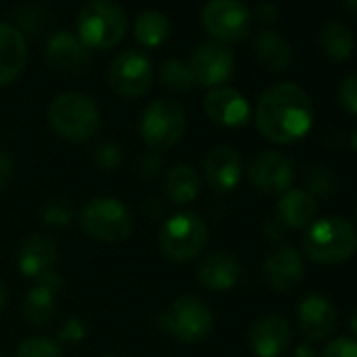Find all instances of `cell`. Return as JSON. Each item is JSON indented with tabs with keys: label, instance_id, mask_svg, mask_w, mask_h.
Returning a JSON list of instances; mask_svg holds the SVG:
<instances>
[{
	"label": "cell",
	"instance_id": "6da1fadb",
	"mask_svg": "<svg viewBox=\"0 0 357 357\" xmlns=\"http://www.w3.org/2000/svg\"><path fill=\"white\" fill-rule=\"evenodd\" d=\"M255 120L259 132L271 143H294L309 132L313 124V105L298 84L280 82L261 95Z\"/></svg>",
	"mask_w": 357,
	"mask_h": 357
},
{
	"label": "cell",
	"instance_id": "7a4b0ae2",
	"mask_svg": "<svg viewBox=\"0 0 357 357\" xmlns=\"http://www.w3.org/2000/svg\"><path fill=\"white\" fill-rule=\"evenodd\" d=\"M307 257L321 265L351 259L357 250V229L342 217H326L307 227L303 238Z\"/></svg>",
	"mask_w": 357,
	"mask_h": 357
},
{
	"label": "cell",
	"instance_id": "3957f363",
	"mask_svg": "<svg viewBox=\"0 0 357 357\" xmlns=\"http://www.w3.org/2000/svg\"><path fill=\"white\" fill-rule=\"evenodd\" d=\"M49 122L61 139L80 143L99 130L101 114L91 97L82 93H63L51 103Z\"/></svg>",
	"mask_w": 357,
	"mask_h": 357
},
{
	"label": "cell",
	"instance_id": "277c9868",
	"mask_svg": "<svg viewBox=\"0 0 357 357\" xmlns=\"http://www.w3.org/2000/svg\"><path fill=\"white\" fill-rule=\"evenodd\" d=\"M126 32V15L112 0H91L78 15V38L86 49H112Z\"/></svg>",
	"mask_w": 357,
	"mask_h": 357
},
{
	"label": "cell",
	"instance_id": "5b68a950",
	"mask_svg": "<svg viewBox=\"0 0 357 357\" xmlns=\"http://www.w3.org/2000/svg\"><path fill=\"white\" fill-rule=\"evenodd\" d=\"M208 242V227L196 213H178L170 217L160 229V250L166 259L176 263L194 261Z\"/></svg>",
	"mask_w": 357,
	"mask_h": 357
},
{
	"label": "cell",
	"instance_id": "8992f818",
	"mask_svg": "<svg viewBox=\"0 0 357 357\" xmlns=\"http://www.w3.org/2000/svg\"><path fill=\"white\" fill-rule=\"evenodd\" d=\"M82 229L101 242H122L132 234V215L116 198H95L80 211Z\"/></svg>",
	"mask_w": 357,
	"mask_h": 357
},
{
	"label": "cell",
	"instance_id": "52a82bcc",
	"mask_svg": "<svg viewBox=\"0 0 357 357\" xmlns=\"http://www.w3.org/2000/svg\"><path fill=\"white\" fill-rule=\"evenodd\" d=\"M145 145L153 151L168 149L181 141L185 132V114L174 101L160 99L147 105L139 124Z\"/></svg>",
	"mask_w": 357,
	"mask_h": 357
},
{
	"label": "cell",
	"instance_id": "ba28073f",
	"mask_svg": "<svg viewBox=\"0 0 357 357\" xmlns=\"http://www.w3.org/2000/svg\"><path fill=\"white\" fill-rule=\"evenodd\" d=\"M162 321L164 328L181 342H200L213 330V313L208 305L194 294L178 296Z\"/></svg>",
	"mask_w": 357,
	"mask_h": 357
},
{
	"label": "cell",
	"instance_id": "9c48e42d",
	"mask_svg": "<svg viewBox=\"0 0 357 357\" xmlns=\"http://www.w3.org/2000/svg\"><path fill=\"white\" fill-rule=\"evenodd\" d=\"M202 24L217 43H238L250 32L252 13L238 0H211L202 11Z\"/></svg>",
	"mask_w": 357,
	"mask_h": 357
},
{
	"label": "cell",
	"instance_id": "30bf717a",
	"mask_svg": "<svg viewBox=\"0 0 357 357\" xmlns=\"http://www.w3.org/2000/svg\"><path fill=\"white\" fill-rule=\"evenodd\" d=\"M109 86L116 95L126 99L143 97L153 80L151 63L145 55L137 51H124L114 57L107 72Z\"/></svg>",
	"mask_w": 357,
	"mask_h": 357
},
{
	"label": "cell",
	"instance_id": "8fae6325",
	"mask_svg": "<svg viewBox=\"0 0 357 357\" xmlns=\"http://www.w3.org/2000/svg\"><path fill=\"white\" fill-rule=\"evenodd\" d=\"M248 178L257 192L282 196L294 181V166L280 151H261L248 166Z\"/></svg>",
	"mask_w": 357,
	"mask_h": 357
},
{
	"label": "cell",
	"instance_id": "7c38bea8",
	"mask_svg": "<svg viewBox=\"0 0 357 357\" xmlns=\"http://www.w3.org/2000/svg\"><path fill=\"white\" fill-rule=\"evenodd\" d=\"M190 68L196 84L221 86L234 74V55L223 43L206 40L196 47Z\"/></svg>",
	"mask_w": 357,
	"mask_h": 357
},
{
	"label": "cell",
	"instance_id": "4fadbf2b",
	"mask_svg": "<svg viewBox=\"0 0 357 357\" xmlns=\"http://www.w3.org/2000/svg\"><path fill=\"white\" fill-rule=\"evenodd\" d=\"M204 112L206 116L227 128L244 126L250 118V105L244 95L229 86H215L204 97Z\"/></svg>",
	"mask_w": 357,
	"mask_h": 357
},
{
	"label": "cell",
	"instance_id": "5bb4252c",
	"mask_svg": "<svg viewBox=\"0 0 357 357\" xmlns=\"http://www.w3.org/2000/svg\"><path fill=\"white\" fill-rule=\"evenodd\" d=\"M63 286V280L57 271H51L36 280V286L26 294L22 313L34 326H47L57 311V294Z\"/></svg>",
	"mask_w": 357,
	"mask_h": 357
},
{
	"label": "cell",
	"instance_id": "9a60e30c",
	"mask_svg": "<svg viewBox=\"0 0 357 357\" xmlns=\"http://www.w3.org/2000/svg\"><path fill=\"white\" fill-rule=\"evenodd\" d=\"M298 328L309 340H324L336 328V309L330 298L324 294H309L301 301L298 311Z\"/></svg>",
	"mask_w": 357,
	"mask_h": 357
},
{
	"label": "cell",
	"instance_id": "2e32d148",
	"mask_svg": "<svg viewBox=\"0 0 357 357\" xmlns=\"http://www.w3.org/2000/svg\"><path fill=\"white\" fill-rule=\"evenodd\" d=\"M305 265L296 248L280 246L275 248L263 265V275L275 292H288L296 288L303 280Z\"/></svg>",
	"mask_w": 357,
	"mask_h": 357
},
{
	"label": "cell",
	"instance_id": "e0dca14e",
	"mask_svg": "<svg viewBox=\"0 0 357 357\" xmlns=\"http://www.w3.org/2000/svg\"><path fill=\"white\" fill-rule=\"evenodd\" d=\"M292 342V326L282 315H265L250 330V347L259 357H280Z\"/></svg>",
	"mask_w": 357,
	"mask_h": 357
},
{
	"label": "cell",
	"instance_id": "ac0fdd59",
	"mask_svg": "<svg viewBox=\"0 0 357 357\" xmlns=\"http://www.w3.org/2000/svg\"><path fill=\"white\" fill-rule=\"evenodd\" d=\"M204 178L217 192H231L242 178V158L234 147H213L204 158Z\"/></svg>",
	"mask_w": 357,
	"mask_h": 357
},
{
	"label": "cell",
	"instance_id": "d6986e66",
	"mask_svg": "<svg viewBox=\"0 0 357 357\" xmlns=\"http://www.w3.org/2000/svg\"><path fill=\"white\" fill-rule=\"evenodd\" d=\"M47 61L68 74H84L91 66L89 49L82 45V40L68 32H57L47 43Z\"/></svg>",
	"mask_w": 357,
	"mask_h": 357
},
{
	"label": "cell",
	"instance_id": "ffe728a7",
	"mask_svg": "<svg viewBox=\"0 0 357 357\" xmlns=\"http://www.w3.org/2000/svg\"><path fill=\"white\" fill-rule=\"evenodd\" d=\"M17 265H20V271L32 280H38V278L55 271V265H57L55 242L47 236L26 238L17 252Z\"/></svg>",
	"mask_w": 357,
	"mask_h": 357
},
{
	"label": "cell",
	"instance_id": "44dd1931",
	"mask_svg": "<svg viewBox=\"0 0 357 357\" xmlns=\"http://www.w3.org/2000/svg\"><path fill=\"white\" fill-rule=\"evenodd\" d=\"M28 59V47L24 34L11 26L0 22V86L11 84L24 70Z\"/></svg>",
	"mask_w": 357,
	"mask_h": 357
},
{
	"label": "cell",
	"instance_id": "7402d4cb",
	"mask_svg": "<svg viewBox=\"0 0 357 357\" xmlns=\"http://www.w3.org/2000/svg\"><path fill=\"white\" fill-rule=\"evenodd\" d=\"M240 273H242L240 261L231 252H223V250L208 255L198 267L200 284L215 292H225L234 288L236 282L240 280Z\"/></svg>",
	"mask_w": 357,
	"mask_h": 357
},
{
	"label": "cell",
	"instance_id": "603a6c76",
	"mask_svg": "<svg viewBox=\"0 0 357 357\" xmlns=\"http://www.w3.org/2000/svg\"><path fill=\"white\" fill-rule=\"evenodd\" d=\"M317 204L315 198L305 190H288L278 202V219L284 227L305 229L315 221Z\"/></svg>",
	"mask_w": 357,
	"mask_h": 357
},
{
	"label": "cell",
	"instance_id": "cb8c5ba5",
	"mask_svg": "<svg viewBox=\"0 0 357 357\" xmlns=\"http://www.w3.org/2000/svg\"><path fill=\"white\" fill-rule=\"evenodd\" d=\"M200 194V174L188 166V164H176L168 170L164 178V196L174 206H185L192 204Z\"/></svg>",
	"mask_w": 357,
	"mask_h": 357
},
{
	"label": "cell",
	"instance_id": "d4e9b609",
	"mask_svg": "<svg viewBox=\"0 0 357 357\" xmlns=\"http://www.w3.org/2000/svg\"><path fill=\"white\" fill-rule=\"evenodd\" d=\"M257 61L269 72H284L292 61V49L284 36L273 30H263L255 40Z\"/></svg>",
	"mask_w": 357,
	"mask_h": 357
},
{
	"label": "cell",
	"instance_id": "484cf974",
	"mask_svg": "<svg viewBox=\"0 0 357 357\" xmlns=\"http://www.w3.org/2000/svg\"><path fill=\"white\" fill-rule=\"evenodd\" d=\"M317 43H319L321 53L330 61H344V59L351 57V53L355 49L353 32L347 28V24H342L338 20L326 22L321 26L319 36H317Z\"/></svg>",
	"mask_w": 357,
	"mask_h": 357
},
{
	"label": "cell",
	"instance_id": "4316f807",
	"mask_svg": "<svg viewBox=\"0 0 357 357\" xmlns=\"http://www.w3.org/2000/svg\"><path fill=\"white\" fill-rule=\"evenodd\" d=\"M170 34V24L160 11H143L135 20V38L143 47H160Z\"/></svg>",
	"mask_w": 357,
	"mask_h": 357
},
{
	"label": "cell",
	"instance_id": "83f0119b",
	"mask_svg": "<svg viewBox=\"0 0 357 357\" xmlns=\"http://www.w3.org/2000/svg\"><path fill=\"white\" fill-rule=\"evenodd\" d=\"M160 80H162V84L166 89L176 91V93L190 91L196 84L192 68L183 59H168V61H164V66L160 70Z\"/></svg>",
	"mask_w": 357,
	"mask_h": 357
},
{
	"label": "cell",
	"instance_id": "f1b7e54d",
	"mask_svg": "<svg viewBox=\"0 0 357 357\" xmlns=\"http://www.w3.org/2000/svg\"><path fill=\"white\" fill-rule=\"evenodd\" d=\"M338 190L336 174L326 166H311L305 174V192H309L313 198H330Z\"/></svg>",
	"mask_w": 357,
	"mask_h": 357
},
{
	"label": "cell",
	"instance_id": "f546056e",
	"mask_svg": "<svg viewBox=\"0 0 357 357\" xmlns=\"http://www.w3.org/2000/svg\"><path fill=\"white\" fill-rule=\"evenodd\" d=\"M17 357H63V353L55 340L47 336H32L20 344Z\"/></svg>",
	"mask_w": 357,
	"mask_h": 357
},
{
	"label": "cell",
	"instance_id": "4dcf8cb0",
	"mask_svg": "<svg viewBox=\"0 0 357 357\" xmlns=\"http://www.w3.org/2000/svg\"><path fill=\"white\" fill-rule=\"evenodd\" d=\"M338 103L342 109L357 116V70L349 72L338 84Z\"/></svg>",
	"mask_w": 357,
	"mask_h": 357
},
{
	"label": "cell",
	"instance_id": "1f68e13d",
	"mask_svg": "<svg viewBox=\"0 0 357 357\" xmlns=\"http://www.w3.org/2000/svg\"><path fill=\"white\" fill-rule=\"evenodd\" d=\"M15 20H17V26H15V28H17L20 32H22V30L38 32V30L45 26V22H47V13H45L43 7H24V9L17 11Z\"/></svg>",
	"mask_w": 357,
	"mask_h": 357
},
{
	"label": "cell",
	"instance_id": "d6a6232c",
	"mask_svg": "<svg viewBox=\"0 0 357 357\" xmlns=\"http://www.w3.org/2000/svg\"><path fill=\"white\" fill-rule=\"evenodd\" d=\"M43 219L47 225H53V227H66L72 223L74 219V213H72V206L66 204V202H51L45 206L43 211Z\"/></svg>",
	"mask_w": 357,
	"mask_h": 357
},
{
	"label": "cell",
	"instance_id": "836d02e7",
	"mask_svg": "<svg viewBox=\"0 0 357 357\" xmlns=\"http://www.w3.org/2000/svg\"><path fill=\"white\" fill-rule=\"evenodd\" d=\"M95 162L101 166V168H116L120 162H122V149L116 145V143H101L97 149H95Z\"/></svg>",
	"mask_w": 357,
	"mask_h": 357
},
{
	"label": "cell",
	"instance_id": "e575fe53",
	"mask_svg": "<svg viewBox=\"0 0 357 357\" xmlns=\"http://www.w3.org/2000/svg\"><path fill=\"white\" fill-rule=\"evenodd\" d=\"M321 357H357V340L355 338H334L326 349Z\"/></svg>",
	"mask_w": 357,
	"mask_h": 357
},
{
	"label": "cell",
	"instance_id": "d590c367",
	"mask_svg": "<svg viewBox=\"0 0 357 357\" xmlns=\"http://www.w3.org/2000/svg\"><path fill=\"white\" fill-rule=\"evenodd\" d=\"M84 334H86V326L78 317H70L61 326V330H59V340H63V342H78V340L84 338Z\"/></svg>",
	"mask_w": 357,
	"mask_h": 357
},
{
	"label": "cell",
	"instance_id": "8d00e7d4",
	"mask_svg": "<svg viewBox=\"0 0 357 357\" xmlns=\"http://www.w3.org/2000/svg\"><path fill=\"white\" fill-rule=\"evenodd\" d=\"M13 172H15L13 158L0 149V192H5L9 188V183L13 181Z\"/></svg>",
	"mask_w": 357,
	"mask_h": 357
},
{
	"label": "cell",
	"instance_id": "74e56055",
	"mask_svg": "<svg viewBox=\"0 0 357 357\" xmlns=\"http://www.w3.org/2000/svg\"><path fill=\"white\" fill-rule=\"evenodd\" d=\"M255 20L261 22L263 26H271L278 20V7L273 3H261L255 9Z\"/></svg>",
	"mask_w": 357,
	"mask_h": 357
},
{
	"label": "cell",
	"instance_id": "f35d334b",
	"mask_svg": "<svg viewBox=\"0 0 357 357\" xmlns=\"http://www.w3.org/2000/svg\"><path fill=\"white\" fill-rule=\"evenodd\" d=\"M284 229H286V227L280 223V219H273V221H269V223L265 225V231L269 234V240H282Z\"/></svg>",
	"mask_w": 357,
	"mask_h": 357
},
{
	"label": "cell",
	"instance_id": "ab89813d",
	"mask_svg": "<svg viewBox=\"0 0 357 357\" xmlns=\"http://www.w3.org/2000/svg\"><path fill=\"white\" fill-rule=\"evenodd\" d=\"M292 357H317V353H315V349L311 344H298L294 349V355Z\"/></svg>",
	"mask_w": 357,
	"mask_h": 357
},
{
	"label": "cell",
	"instance_id": "60d3db41",
	"mask_svg": "<svg viewBox=\"0 0 357 357\" xmlns=\"http://www.w3.org/2000/svg\"><path fill=\"white\" fill-rule=\"evenodd\" d=\"M349 330L357 336V307L353 309V313H351V317H349Z\"/></svg>",
	"mask_w": 357,
	"mask_h": 357
},
{
	"label": "cell",
	"instance_id": "b9f144b4",
	"mask_svg": "<svg viewBox=\"0 0 357 357\" xmlns=\"http://www.w3.org/2000/svg\"><path fill=\"white\" fill-rule=\"evenodd\" d=\"M5 303H7V290H5L3 282H0V311L5 309Z\"/></svg>",
	"mask_w": 357,
	"mask_h": 357
},
{
	"label": "cell",
	"instance_id": "7bdbcfd3",
	"mask_svg": "<svg viewBox=\"0 0 357 357\" xmlns=\"http://www.w3.org/2000/svg\"><path fill=\"white\" fill-rule=\"evenodd\" d=\"M344 3V7L353 13V15H357V0H342Z\"/></svg>",
	"mask_w": 357,
	"mask_h": 357
},
{
	"label": "cell",
	"instance_id": "ee69618b",
	"mask_svg": "<svg viewBox=\"0 0 357 357\" xmlns=\"http://www.w3.org/2000/svg\"><path fill=\"white\" fill-rule=\"evenodd\" d=\"M351 147H353V149L357 151V128H355V130L351 132Z\"/></svg>",
	"mask_w": 357,
	"mask_h": 357
},
{
	"label": "cell",
	"instance_id": "f6af8a7d",
	"mask_svg": "<svg viewBox=\"0 0 357 357\" xmlns=\"http://www.w3.org/2000/svg\"><path fill=\"white\" fill-rule=\"evenodd\" d=\"M355 219H357V208H355Z\"/></svg>",
	"mask_w": 357,
	"mask_h": 357
},
{
	"label": "cell",
	"instance_id": "bcb514c9",
	"mask_svg": "<svg viewBox=\"0 0 357 357\" xmlns=\"http://www.w3.org/2000/svg\"><path fill=\"white\" fill-rule=\"evenodd\" d=\"M107 357H116V355H107Z\"/></svg>",
	"mask_w": 357,
	"mask_h": 357
}]
</instances>
